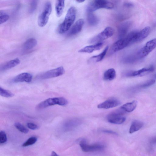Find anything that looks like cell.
I'll list each match as a JSON object with an SVG mask.
<instances>
[{
    "label": "cell",
    "instance_id": "6da1fadb",
    "mask_svg": "<svg viewBox=\"0 0 156 156\" xmlns=\"http://www.w3.org/2000/svg\"><path fill=\"white\" fill-rule=\"evenodd\" d=\"M137 32L136 31H132L124 38L116 41L112 47L110 54L119 51L135 43Z\"/></svg>",
    "mask_w": 156,
    "mask_h": 156
},
{
    "label": "cell",
    "instance_id": "7a4b0ae2",
    "mask_svg": "<svg viewBox=\"0 0 156 156\" xmlns=\"http://www.w3.org/2000/svg\"><path fill=\"white\" fill-rule=\"evenodd\" d=\"M76 16V10L73 7H70L68 10L63 22L59 26L58 32L60 34L67 32L74 23Z\"/></svg>",
    "mask_w": 156,
    "mask_h": 156
},
{
    "label": "cell",
    "instance_id": "3957f363",
    "mask_svg": "<svg viewBox=\"0 0 156 156\" xmlns=\"http://www.w3.org/2000/svg\"><path fill=\"white\" fill-rule=\"evenodd\" d=\"M68 103V101L63 97L50 98L40 103L36 106V109H41L55 105L65 106Z\"/></svg>",
    "mask_w": 156,
    "mask_h": 156
},
{
    "label": "cell",
    "instance_id": "277c9868",
    "mask_svg": "<svg viewBox=\"0 0 156 156\" xmlns=\"http://www.w3.org/2000/svg\"><path fill=\"white\" fill-rule=\"evenodd\" d=\"M114 7L112 2L104 0H97L90 3L87 7V10L89 13H92L101 9H112Z\"/></svg>",
    "mask_w": 156,
    "mask_h": 156
},
{
    "label": "cell",
    "instance_id": "5b68a950",
    "mask_svg": "<svg viewBox=\"0 0 156 156\" xmlns=\"http://www.w3.org/2000/svg\"><path fill=\"white\" fill-rule=\"evenodd\" d=\"M52 11V6L50 2H47L44 10L40 14L38 19V25L41 27L45 26L47 23Z\"/></svg>",
    "mask_w": 156,
    "mask_h": 156
},
{
    "label": "cell",
    "instance_id": "8992f818",
    "mask_svg": "<svg viewBox=\"0 0 156 156\" xmlns=\"http://www.w3.org/2000/svg\"><path fill=\"white\" fill-rule=\"evenodd\" d=\"M125 111L120 109L110 113L107 117L108 121L112 123L120 124L123 123L126 118L124 116Z\"/></svg>",
    "mask_w": 156,
    "mask_h": 156
},
{
    "label": "cell",
    "instance_id": "52a82bcc",
    "mask_svg": "<svg viewBox=\"0 0 156 156\" xmlns=\"http://www.w3.org/2000/svg\"><path fill=\"white\" fill-rule=\"evenodd\" d=\"M156 47V38L153 39L147 42L146 45L137 53L138 59H143L147 56Z\"/></svg>",
    "mask_w": 156,
    "mask_h": 156
},
{
    "label": "cell",
    "instance_id": "ba28073f",
    "mask_svg": "<svg viewBox=\"0 0 156 156\" xmlns=\"http://www.w3.org/2000/svg\"><path fill=\"white\" fill-rule=\"evenodd\" d=\"M65 72L64 68L61 66L42 73L38 76L37 78L41 80L50 79L61 76Z\"/></svg>",
    "mask_w": 156,
    "mask_h": 156
},
{
    "label": "cell",
    "instance_id": "9c48e42d",
    "mask_svg": "<svg viewBox=\"0 0 156 156\" xmlns=\"http://www.w3.org/2000/svg\"><path fill=\"white\" fill-rule=\"evenodd\" d=\"M114 33V30L112 27H107L103 31L91 39L90 41V43H100V42L112 37Z\"/></svg>",
    "mask_w": 156,
    "mask_h": 156
},
{
    "label": "cell",
    "instance_id": "30bf717a",
    "mask_svg": "<svg viewBox=\"0 0 156 156\" xmlns=\"http://www.w3.org/2000/svg\"><path fill=\"white\" fill-rule=\"evenodd\" d=\"M155 68L152 65L147 68H144L135 71H129L125 72L123 75L126 77L142 76L154 72Z\"/></svg>",
    "mask_w": 156,
    "mask_h": 156
},
{
    "label": "cell",
    "instance_id": "8fae6325",
    "mask_svg": "<svg viewBox=\"0 0 156 156\" xmlns=\"http://www.w3.org/2000/svg\"><path fill=\"white\" fill-rule=\"evenodd\" d=\"M80 146L82 150L85 152L101 151L104 148V146L100 144L88 145L84 140L81 141Z\"/></svg>",
    "mask_w": 156,
    "mask_h": 156
},
{
    "label": "cell",
    "instance_id": "7c38bea8",
    "mask_svg": "<svg viewBox=\"0 0 156 156\" xmlns=\"http://www.w3.org/2000/svg\"><path fill=\"white\" fill-rule=\"evenodd\" d=\"M121 104V102L118 99L111 98L99 104L97 107L99 109H107L115 107Z\"/></svg>",
    "mask_w": 156,
    "mask_h": 156
},
{
    "label": "cell",
    "instance_id": "4fadbf2b",
    "mask_svg": "<svg viewBox=\"0 0 156 156\" xmlns=\"http://www.w3.org/2000/svg\"><path fill=\"white\" fill-rule=\"evenodd\" d=\"M132 24L130 21L125 22L119 26L118 29V37L120 39L125 37L127 32L130 29Z\"/></svg>",
    "mask_w": 156,
    "mask_h": 156
},
{
    "label": "cell",
    "instance_id": "5bb4252c",
    "mask_svg": "<svg viewBox=\"0 0 156 156\" xmlns=\"http://www.w3.org/2000/svg\"><path fill=\"white\" fill-rule=\"evenodd\" d=\"M33 76L30 74L28 73H23L21 74L13 79V82L18 83L26 82H30L32 80Z\"/></svg>",
    "mask_w": 156,
    "mask_h": 156
},
{
    "label": "cell",
    "instance_id": "9a60e30c",
    "mask_svg": "<svg viewBox=\"0 0 156 156\" xmlns=\"http://www.w3.org/2000/svg\"><path fill=\"white\" fill-rule=\"evenodd\" d=\"M84 23V21L83 19H79L70 30L68 33V35L73 36L79 33L82 30Z\"/></svg>",
    "mask_w": 156,
    "mask_h": 156
},
{
    "label": "cell",
    "instance_id": "2e32d148",
    "mask_svg": "<svg viewBox=\"0 0 156 156\" xmlns=\"http://www.w3.org/2000/svg\"><path fill=\"white\" fill-rule=\"evenodd\" d=\"M20 60L18 58L11 60L1 65L0 71L1 72L5 71L15 67L20 63Z\"/></svg>",
    "mask_w": 156,
    "mask_h": 156
},
{
    "label": "cell",
    "instance_id": "e0dca14e",
    "mask_svg": "<svg viewBox=\"0 0 156 156\" xmlns=\"http://www.w3.org/2000/svg\"><path fill=\"white\" fill-rule=\"evenodd\" d=\"M151 31V28L148 26L138 32L135 37V42H139L144 40L149 35Z\"/></svg>",
    "mask_w": 156,
    "mask_h": 156
},
{
    "label": "cell",
    "instance_id": "ac0fdd59",
    "mask_svg": "<svg viewBox=\"0 0 156 156\" xmlns=\"http://www.w3.org/2000/svg\"><path fill=\"white\" fill-rule=\"evenodd\" d=\"M103 45V44L100 42L94 45L87 46L79 50V52L91 53L94 51L100 50Z\"/></svg>",
    "mask_w": 156,
    "mask_h": 156
},
{
    "label": "cell",
    "instance_id": "d6986e66",
    "mask_svg": "<svg viewBox=\"0 0 156 156\" xmlns=\"http://www.w3.org/2000/svg\"><path fill=\"white\" fill-rule=\"evenodd\" d=\"M138 104L137 101H134L131 102L127 103L123 105L121 107V108L125 112H130L135 109Z\"/></svg>",
    "mask_w": 156,
    "mask_h": 156
},
{
    "label": "cell",
    "instance_id": "ffe728a7",
    "mask_svg": "<svg viewBox=\"0 0 156 156\" xmlns=\"http://www.w3.org/2000/svg\"><path fill=\"white\" fill-rule=\"evenodd\" d=\"M109 47L107 46L103 51L100 54L94 56L90 58L89 62L90 63L98 62L102 61L104 58L108 50Z\"/></svg>",
    "mask_w": 156,
    "mask_h": 156
},
{
    "label": "cell",
    "instance_id": "44dd1931",
    "mask_svg": "<svg viewBox=\"0 0 156 156\" xmlns=\"http://www.w3.org/2000/svg\"><path fill=\"white\" fill-rule=\"evenodd\" d=\"M143 123L140 121H134L132 122L130 127L129 133L131 134L138 131L143 127Z\"/></svg>",
    "mask_w": 156,
    "mask_h": 156
},
{
    "label": "cell",
    "instance_id": "7402d4cb",
    "mask_svg": "<svg viewBox=\"0 0 156 156\" xmlns=\"http://www.w3.org/2000/svg\"><path fill=\"white\" fill-rule=\"evenodd\" d=\"M37 44L36 40L34 38H31L28 39L25 42L23 45V47L25 50H30L35 47Z\"/></svg>",
    "mask_w": 156,
    "mask_h": 156
},
{
    "label": "cell",
    "instance_id": "603a6c76",
    "mask_svg": "<svg viewBox=\"0 0 156 156\" xmlns=\"http://www.w3.org/2000/svg\"><path fill=\"white\" fill-rule=\"evenodd\" d=\"M116 75L115 70L113 68L110 69L104 73V79L106 81H111L115 78Z\"/></svg>",
    "mask_w": 156,
    "mask_h": 156
},
{
    "label": "cell",
    "instance_id": "cb8c5ba5",
    "mask_svg": "<svg viewBox=\"0 0 156 156\" xmlns=\"http://www.w3.org/2000/svg\"><path fill=\"white\" fill-rule=\"evenodd\" d=\"M65 7V1H57L55 5V11L57 16L61 17L63 13Z\"/></svg>",
    "mask_w": 156,
    "mask_h": 156
},
{
    "label": "cell",
    "instance_id": "d4e9b609",
    "mask_svg": "<svg viewBox=\"0 0 156 156\" xmlns=\"http://www.w3.org/2000/svg\"><path fill=\"white\" fill-rule=\"evenodd\" d=\"M87 20L89 25L92 26L96 25L98 22V18L92 13H89L87 16Z\"/></svg>",
    "mask_w": 156,
    "mask_h": 156
},
{
    "label": "cell",
    "instance_id": "484cf974",
    "mask_svg": "<svg viewBox=\"0 0 156 156\" xmlns=\"http://www.w3.org/2000/svg\"><path fill=\"white\" fill-rule=\"evenodd\" d=\"M37 140V138L35 137H32L30 138L24 143L22 146L26 147L35 144Z\"/></svg>",
    "mask_w": 156,
    "mask_h": 156
},
{
    "label": "cell",
    "instance_id": "4316f807",
    "mask_svg": "<svg viewBox=\"0 0 156 156\" xmlns=\"http://www.w3.org/2000/svg\"><path fill=\"white\" fill-rule=\"evenodd\" d=\"M0 95L2 97L6 98H10L13 97L14 95L10 91L6 90L0 87Z\"/></svg>",
    "mask_w": 156,
    "mask_h": 156
},
{
    "label": "cell",
    "instance_id": "83f0119b",
    "mask_svg": "<svg viewBox=\"0 0 156 156\" xmlns=\"http://www.w3.org/2000/svg\"><path fill=\"white\" fill-rule=\"evenodd\" d=\"M9 18V16L4 12L1 10L0 11V22L1 24L7 22Z\"/></svg>",
    "mask_w": 156,
    "mask_h": 156
},
{
    "label": "cell",
    "instance_id": "f1b7e54d",
    "mask_svg": "<svg viewBox=\"0 0 156 156\" xmlns=\"http://www.w3.org/2000/svg\"><path fill=\"white\" fill-rule=\"evenodd\" d=\"M15 126L18 130L22 133L27 134L29 132V131L20 123H16L15 124Z\"/></svg>",
    "mask_w": 156,
    "mask_h": 156
},
{
    "label": "cell",
    "instance_id": "f546056e",
    "mask_svg": "<svg viewBox=\"0 0 156 156\" xmlns=\"http://www.w3.org/2000/svg\"><path fill=\"white\" fill-rule=\"evenodd\" d=\"M155 82L154 79L149 80L140 85V87L142 88H146L152 86Z\"/></svg>",
    "mask_w": 156,
    "mask_h": 156
},
{
    "label": "cell",
    "instance_id": "4dcf8cb0",
    "mask_svg": "<svg viewBox=\"0 0 156 156\" xmlns=\"http://www.w3.org/2000/svg\"><path fill=\"white\" fill-rule=\"evenodd\" d=\"M7 141V137L6 134L4 131H1L0 132V143H5Z\"/></svg>",
    "mask_w": 156,
    "mask_h": 156
},
{
    "label": "cell",
    "instance_id": "1f68e13d",
    "mask_svg": "<svg viewBox=\"0 0 156 156\" xmlns=\"http://www.w3.org/2000/svg\"><path fill=\"white\" fill-rule=\"evenodd\" d=\"M37 5V1H33L30 5V7L29 10V12L31 13H33L36 9Z\"/></svg>",
    "mask_w": 156,
    "mask_h": 156
},
{
    "label": "cell",
    "instance_id": "d6a6232c",
    "mask_svg": "<svg viewBox=\"0 0 156 156\" xmlns=\"http://www.w3.org/2000/svg\"><path fill=\"white\" fill-rule=\"evenodd\" d=\"M27 126L28 128L32 130H35L38 128V126L36 124L32 123H28Z\"/></svg>",
    "mask_w": 156,
    "mask_h": 156
},
{
    "label": "cell",
    "instance_id": "836d02e7",
    "mask_svg": "<svg viewBox=\"0 0 156 156\" xmlns=\"http://www.w3.org/2000/svg\"><path fill=\"white\" fill-rule=\"evenodd\" d=\"M124 6L127 8H132L134 7V4L130 2H126L124 4Z\"/></svg>",
    "mask_w": 156,
    "mask_h": 156
},
{
    "label": "cell",
    "instance_id": "e575fe53",
    "mask_svg": "<svg viewBox=\"0 0 156 156\" xmlns=\"http://www.w3.org/2000/svg\"><path fill=\"white\" fill-rule=\"evenodd\" d=\"M150 143L152 144H156V136H154L151 139Z\"/></svg>",
    "mask_w": 156,
    "mask_h": 156
},
{
    "label": "cell",
    "instance_id": "d590c367",
    "mask_svg": "<svg viewBox=\"0 0 156 156\" xmlns=\"http://www.w3.org/2000/svg\"><path fill=\"white\" fill-rule=\"evenodd\" d=\"M51 156H59L55 152L53 151L51 154Z\"/></svg>",
    "mask_w": 156,
    "mask_h": 156
},
{
    "label": "cell",
    "instance_id": "8d00e7d4",
    "mask_svg": "<svg viewBox=\"0 0 156 156\" xmlns=\"http://www.w3.org/2000/svg\"><path fill=\"white\" fill-rule=\"evenodd\" d=\"M84 1H83V0H78V1H76L79 3H83V2H84Z\"/></svg>",
    "mask_w": 156,
    "mask_h": 156
},
{
    "label": "cell",
    "instance_id": "74e56055",
    "mask_svg": "<svg viewBox=\"0 0 156 156\" xmlns=\"http://www.w3.org/2000/svg\"><path fill=\"white\" fill-rule=\"evenodd\" d=\"M154 77L155 79H156V74L155 75Z\"/></svg>",
    "mask_w": 156,
    "mask_h": 156
}]
</instances>
